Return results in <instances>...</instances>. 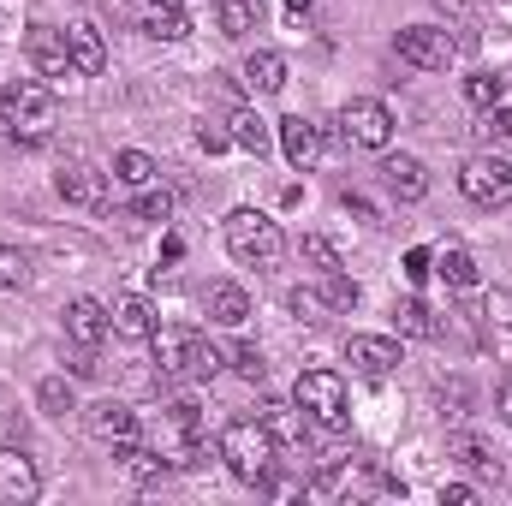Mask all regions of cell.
Wrapping results in <instances>:
<instances>
[{"label": "cell", "mask_w": 512, "mask_h": 506, "mask_svg": "<svg viewBox=\"0 0 512 506\" xmlns=\"http://www.w3.org/2000/svg\"><path fill=\"white\" fill-rule=\"evenodd\" d=\"M54 120H60V114H54V90H48V84L18 78V84L0 90V137H6V143L36 149V143L54 137Z\"/></svg>", "instance_id": "1"}, {"label": "cell", "mask_w": 512, "mask_h": 506, "mask_svg": "<svg viewBox=\"0 0 512 506\" xmlns=\"http://www.w3.org/2000/svg\"><path fill=\"white\" fill-rule=\"evenodd\" d=\"M274 435L262 429V417H239V423H227L221 429V459H227V471L239 477V483H262L268 471H274Z\"/></svg>", "instance_id": "2"}, {"label": "cell", "mask_w": 512, "mask_h": 506, "mask_svg": "<svg viewBox=\"0 0 512 506\" xmlns=\"http://www.w3.org/2000/svg\"><path fill=\"white\" fill-rule=\"evenodd\" d=\"M292 399H298V411H304L316 429H328V435H340V429L352 423L346 381L334 376V370H304V376H298V387H292Z\"/></svg>", "instance_id": "3"}, {"label": "cell", "mask_w": 512, "mask_h": 506, "mask_svg": "<svg viewBox=\"0 0 512 506\" xmlns=\"http://www.w3.org/2000/svg\"><path fill=\"white\" fill-rule=\"evenodd\" d=\"M227 251L239 256L245 268H274L286 239H280V221H268L262 209H233L227 215Z\"/></svg>", "instance_id": "4"}, {"label": "cell", "mask_w": 512, "mask_h": 506, "mask_svg": "<svg viewBox=\"0 0 512 506\" xmlns=\"http://www.w3.org/2000/svg\"><path fill=\"white\" fill-rule=\"evenodd\" d=\"M459 191L477 203V209H507L512 203V161L507 155H471L459 167Z\"/></svg>", "instance_id": "5"}, {"label": "cell", "mask_w": 512, "mask_h": 506, "mask_svg": "<svg viewBox=\"0 0 512 506\" xmlns=\"http://www.w3.org/2000/svg\"><path fill=\"white\" fill-rule=\"evenodd\" d=\"M393 48H399V60H405V66H417V72H447V66H453V54H459V42H453L441 24H405Z\"/></svg>", "instance_id": "6"}, {"label": "cell", "mask_w": 512, "mask_h": 506, "mask_svg": "<svg viewBox=\"0 0 512 506\" xmlns=\"http://www.w3.org/2000/svg\"><path fill=\"white\" fill-rule=\"evenodd\" d=\"M149 346H155V376L161 381H197L203 334H191V328H155Z\"/></svg>", "instance_id": "7"}, {"label": "cell", "mask_w": 512, "mask_h": 506, "mask_svg": "<svg viewBox=\"0 0 512 506\" xmlns=\"http://www.w3.org/2000/svg\"><path fill=\"white\" fill-rule=\"evenodd\" d=\"M340 137L358 143V149H387V143H393V114H387V102H370V96L346 102V108H340Z\"/></svg>", "instance_id": "8"}, {"label": "cell", "mask_w": 512, "mask_h": 506, "mask_svg": "<svg viewBox=\"0 0 512 506\" xmlns=\"http://www.w3.org/2000/svg\"><path fill=\"white\" fill-rule=\"evenodd\" d=\"M24 54H30V66H36L42 78H78L72 42H66V30H54V24H36V30L24 36Z\"/></svg>", "instance_id": "9"}, {"label": "cell", "mask_w": 512, "mask_h": 506, "mask_svg": "<svg viewBox=\"0 0 512 506\" xmlns=\"http://www.w3.org/2000/svg\"><path fill=\"white\" fill-rule=\"evenodd\" d=\"M274 137H280V155H286V167L310 173V167L322 161V126H310L304 114H286V120L274 126Z\"/></svg>", "instance_id": "10"}, {"label": "cell", "mask_w": 512, "mask_h": 506, "mask_svg": "<svg viewBox=\"0 0 512 506\" xmlns=\"http://www.w3.org/2000/svg\"><path fill=\"white\" fill-rule=\"evenodd\" d=\"M84 429L102 447H120V441H137V411L120 399H96V405H84Z\"/></svg>", "instance_id": "11"}, {"label": "cell", "mask_w": 512, "mask_h": 506, "mask_svg": "<svg viewBox=\"0 0 512 506\" xmlns=\"http://www.w3.org/2000/svg\"><path fill=\"white\" fill-rule=\"evenodd\" d=\"M346 364L358 370V376H370V381H382L399 370V346L393 340H382V334H352L346 340Z\"/></svg>", "instance_id": "12"}, {"label": "cell", "mask_w": 512, "mask_h": 506, "mask_svg": "<svg viewBox=\"0 0 512 506\" xmlns=\"http://www.w3.org/2000/svg\"><path fill=\"white\" fill-rule=\"evenodd\" d=\"M36 495H42L36 459H24L18 447H0V501H36Z\"/></svg>", "instance_id": "13"}, {"label": "cell", "mask_w": 512, "mask_h": 506, "mask_svg": "<svg viewBox=\"0 0 512 506\" xmlns=\"http://www.w3.org/2000/svg\"><path fill=\"white\" fill-rule=\"evenodd\" d=\"M54 191H60L66 203H78V209H102V203H108L102 173H96V167H84V161H66V167L54 173Z\"/></svg>", "instance_id": "14"}, {"label": "cell", "mask_w": 512, "mask_h": 506, "mask_svg": "<svg viewBox=\"0 0 512 506\" xmlns=\"http://www.w3.org/2000/svg\"><path fill=\"white\" fill-rule=\"evenodd\" d=\"M108 328H114V316H108V304H96V298H72L66 304V334L78 340V346H102L108 340Z\"/></svg>", "instance_id": "15"}, {"label": "cell", "mask_w": 512, "mask_h": 506, "mask_svg": "<svg viewBox=\"0 0 512 506\" xmlns=\"http://www.w3.org/2000/svg\"><path fill=\"white\" fill-rule=\"evenodd\" d=\"M256 417H262V429L274 435V447H304V441H310V417L298 411V399H292V405H286V399H268Z\"/></svg>", "instance_id": "16"}, {"label": "cell", "mask_w": 512, "mask_h": 506, "mask_svg": "<svg viewBox=\"0 0 512 506\" xmlns=\"http://www.w3.org/2000/svg\"><path fill=\"white\" fill-rule=\"evenodd\" d=\"M382 179H387V191H393L399 203H423V197H429V167H423L417 155H387Z\"/></svg>", "instance_id": "17"}, {"label": "cell", "mask_w": 512, "mask_h": 506, "mask_svg": "<svg viewBox=\"0 0 512 506\" xmlns=\"http://www.w3.org/2000/svg\"><path fill=\"white\" fill-rule=\"evenodd\" d=\"M66 42H72V66H78V78H102V72H108V42H102L96 24H72Z\"/></svg>", "instance_id": "18"}, {"label": "cell", "mask_w": 512, "mask_h": 506, "mask_svg": "<svg viewBox=\"0 0 512 506\" xmlns=\"http://www.w3.org/2000/svg\"><path fill=\"white\" fill-rule=\"evenodd\" d=\"M203 310H209V322H221V328H245V316H251V298H245V286H233V280H215V286L203 292Z\"/></svg>", "instance_id": "19"}, {"label": "cell", "mask_w": 512, "mask_h": 506, "mask_svg": "<svg viewBox=\"0 0 512 506\" xmlns=\"http://www.w3.org/2000/svg\"><path fill=\"white\" fill-rule=\"evenodd\" d=\"M393 328H399L405 340H441V322H435V310H429L423 298H399V304H393Z\"/></svg>", "instance_id": "20"}, {"label": "cell", "mask_w": 512, "mask_h": 506, "mask_svg": "<svg viewBox=\"0 0 512 506\" xmlns=\"http://www.w3.org/2000/svg\"><path fill=\"white\" fill-rule=\"evenodd\" d=\"M245 84H251L256 96H280L286 90V60L274 48H256L251 60H245Z\"/></svg>", "instance_id": "21"}, {"label": "cell", "mask_w": 512, "mask_h": 506, "mask_svg": "<svg viewBox=\"0 0 512 506\" xmlns=\"http://www.w3.org/2000/svg\"><path fill=\"white\" fill-rule=\"evenodd\" d=\"M108 316H114V334H126V340H149V334H155V310H149V298H137V292H126Z\"/></svg>", "instance_id": "22"}, {"label": "cell", "mask_w": 512, "mask_h": 506, "mask_svg": "<svg viewBox=\"0 0 512 506\" xmlns=\"http://www.w3.org/2000/svg\"><path fill=\"white\" fill-rule=\"evenodd\" d=\"M215 6V24H221V36H251L256 18H262V0H209Z\"/></svg>", "instance_id": "23"}, {"label": "cell", "mask_w": 512, "mask_h": 506, "mask_svg": "<svg viewBox=\"0 0 512 506\" xmlns=\"http://www.w3.org/2000/svg\"><path fill=\"white\" fill-rule=\"evenodd\" d=\"M447 459H459L465 471H477V477H495V483H501V465H495L489 441H477V435H453V441H447Z\"/></svg>", "instance_id": "24"}, {"label": "cell", "mask_w": 512, "mask_h": 506, "mask_svg": "<svg viewBox=\"0 0 512 506\" xmlns=\"http://www.w3.org/2000/svg\"><path fill=\"white\" fill-rule=\"evenodd\" d=\"M435 274H441L453 292H471V286H477V256L459 251V245H447V251H435Z\"/></svg>", "instance_id": "25"}, {"label": "cell", "mask_w": 512, "mask_h": 506, "mask_svg": "<svg viewBox=\"0 0 512 506\" xmlns=\"http://www.w3.org/2000/svg\"><path fill=\"white\" fill-rule=\"evenodd\" d=\"M120 459H126V471L137 477V483H161L167 477V453H155V447H137V441H120Z\"/></svg>", "instance_id": "26"}, {"label": "cell", "mask_w": 512, "mask_h": 506, "mask_svg": "<svg viewBox=\"0 0 512 506\" xmlns=\"http://www.w3.org/2000/svg\"><path fill=\"white\" fill-rule=\"evenodd\" d=\"M143 36H155V42H185V36H191L185 6H149V12H143Z\"/></svg>", "instance_id": "27"}, {"label": "cell", "mask_w": 512, "mask_h": 506, "mask_svg": "<svg viewBox=\"0 0 512 506\" xmlns=\"http://www.w3.org/2000/svg\"><path fill=\"white\" fill-rule=\"evenodd\" d=\"M227 126H233L227 137H233L239 149H251V155H268V143H274V126H268V120H256L251 108H239V114H233Z\"/></svg>", "instance_id": "28"}, {"label": "cell", "mask_w": 512, "mask_h": 506, "mask_svg": "<svg viewBox=\"0 0 512 506\" xmlns=\"http://www.w3.org/2000/svg\"><path fill=\"white\" fill-rule=\"evenodd\" d=\"M465 102L471 108H501L507 102V78L501 72H471L465 78Z\"/></svg>", "instance_id": "29"}, {"label": "cell", "mask_w": 512, "mask_h": 506, "mask_svg": "<svg viewBox=\"0 0 512 506\" xmlns=\"http://www.w3.org/2000/svg\"><path fill=\"white\" fill-rule=\"evenodd\" d=\"M114 179L143 191V185H155V161H149L143 149H120V155H114Z\"/></svg>", "instance_id": "30"}, {"label": "cell", "mask_w": 512, "mask_h": 506, "mask_svg": "<svg viewBox=\"0 0 512 506\" xmlns=\"http://www.w3.org/2000/svg\"><path fill=\"white\" fill-rule=\"evenodd\" d=\"M36 405H42L48 417H66V411H78V393H72L66 376H48L42 387H36Z\"/></svg>", "instance_id": "31"}, {"label": "cell", "mask_w": 512, "mask_h": 506, "mask_svg": "<svg viewBox=\"0 0 512 506\" xmlns=\"http://www.w3.org/2000/svg\"><path fill=\"white\" fill-rule=\"evenodd\" d=\"M24 280H30V262H24V251L0 245V292H18Z\"/></svg>", "instance_id": "32"}, {"label": "cell", "mask_w": 512, "mask_h": 506, "mask_svg": "<svg viewBox=\"0 0 512 506\" xmlns=\"http://www.w3.org/2000/svg\"><path fill=\"white\" fill-rule=\"evenodd\" d=\"M292 316H304V322H328V298L322 292H310V286H292Z\"/></svg>", "instance_id": "33"}, {"label": "cell", "mask_w": 512, "mask_h": 506, "mask_svg": "<svg viewBox=\"0 0 512 506\" xmlns=\"http://www.w3.org/2000/svg\"><path fill=\"white\" fill-rule=\"evenodd\" d=\"M477 137H483V143H507V137H512V108H507V102H501V108H483Z\"/></svg>", "instance_id": "34"}, {"label": "cell", "mask_w": 512, "mask_h": 506, "mask_svg": "<svg viewBox=\"0 0 512 506\" xmlns=\"http://www.w3.org/2000/svg\"><path fill=\"white\" fill-rule=\"evenodd\" d=\"M304 256H310V262H316L322 274H340V251H334V245H328L322 233H304Z\"/></svg>", "instance_id": "35"}, {"label": "cell", "mask_w": 512, "mask_h": 506, "mask_svg": "<svg viewBox=\"0 0 512 506\" xmlns=\"http://www.w3.org/2000/svg\"><path fill=\"white\" fill-rule=\"evenodd\" d=\"M322 298H328V310H358V286L346 274H328V292Z\"/></svg>", "instance_id": "36"}, {"label": "cell", "mask_w": 512, "mask_h": 506, "mask_svg": "<svg viewBox=\"0 0 512 506\" xmlns=\"http://www.w3.org/2000/svg\"><path fill=\"white\" fill-rule=\"evenodd\" d=\"M233 370H239L245 381H262V376H268V358H262V352H256L251 340H245V346L233 352Z\"/></svg>", "instance_id": "37"}, {"label": "cell", "mask_w": 512, "mask_h": 506, "mask_svg": "<svg viewBox=\"0 0 512 506\" xmlns=\"http://www.w3.org/2000/svg\"><path fill=\"white\" fill-rule=\"evenodd\" d=\"M465 405H471V387H465V381L441 387V417H453V423H459V417H465Z\"/></svg>", "instance_id": "38"}, {"label": "cell", "mask_w": 512, "mask_h": 506, "mask_svg": "<svg viewBox=\"0 0 512 506\" xmlns=\"http://www.w3.org/2000/svg\"><path fill=\"white\" fill-rule=\"evenodd\" d=\"M137 215H143V221H173V197H167V191H143Z\"/></svg>", "instance_id": "39"}, {"label": "cell", "mask_w": 512, "mask_h": 506, "mask_svg": "<svg viewBox=\"0 0 512 506\" xmlns=\"http://www.w3.org/2000/svg\"><path fill=\"white\" fill-rule=\"evenodd\" d=\"M405 274H411V280L423 286V280L435 274V251H423V245H417V251H405Z\"/></svg>", "instance_id": "40"}, {"label": "cell", "mask_w": 512, "mask_h": 506, "mask_svg": "<svg viewBox=\"0 0 512 506\" xmlns=\"http://www.w3.org/2000/svg\"><path fill=\"white\" fill-rule=\"evenodd\" d=\"M346 209H352L358 221H370V227H382V209H376L370 197H358V191H346Z\"/></svg>", "instance_id": "41"}, {"label": "cell", "mask_w": 512, "mask_h": 506, "mask_svg": "<svg viewBox=\"0 0 512 506\" xmlns=\"http://www.w3.org/2000/svg\"><path fill=\"white\" fill-rule=\"evenodd\" d=\"M215 376H221V352L203 340V352H197V381H215Z\"/></svg>", "instance_id": "42"}, {"label": "cell", "mask_w": 512, "mask_h": 506, "mask_svg": "<svg viewBox=\"0 0 512 506\" xmlns=\"http://www.w3.org/2000/svg\"><path fill=\"white\" fill-rule=\"evenodd\" d=\"M471 501H477L471 483H441V506H471Z\"/></svg>", "instance_id": "43"}, {"label": "cell", "mask_w": 512, "mask_h": 506, "mask_svg": "<svg viewBox=\"0 0 512 506\" xmlns=\"http://www.w3.org/2000/svg\"><path fill=\"white\" fill-rule=\"evenodd\" d=\"M489 316H495L501 328H512V292H495V298H489Z\"/></svg>", "instance_id": "44"}, {"label": "cell", "mask_w": 512, "mask_h": 506, "mask_svg": "<svg viewBox=\"0 0 512 506\" xmlns=\"http://www.w3.org/2000/svg\"><path fill=\"white\" fill-rule=\"evenodd\" d=\"M197 143H203V149H209V155H221V149H227V143H233V137H227V131H215V126H203V131H197Z\"/></svg>", "instance_id": "45"}, {"label": "cell", "mask_w": 512, "mask_h": 506, "mask_svg": "<svg viewBox=\"0 0 512 506\" xmlns=\"http://www.w3.org/2000/svg\"><path fill=\"white\" fill-rule=\"evenodd\" d=\"M501 423H507V429H512V376L501 381Z\"/></svg>", "instance_id": "46"}, {"label": "cell", "mask_w": 512, "mask_h": 506, "mask_svg": "<svg viewBox=\"0 0 512 506\" xmlns=\"http://www.w3.org/2000/svg\"><path fill=\"white\" fill-rule=\"evenodd\" d=\"M435 6H441V12H453V18H459V12H465V6H471V0H435Z\"/></svg>", "instance_id": "47"}, {"label": "cell", "mask_w": 512, "mask_h": 506, "mask_svg": "<svg viewBox=\"0 0 512 506\" xmlns=\"http://www.w3.org/2000/svg\"><path fill=\"white\" fill-rule=\"evenodd\" d=\"M286 6H292V18H304V12H310V0H286Z\"/></svg>", "instance_id": "48"}, {"label": "cell", "mask_w": 512, "mask_h": 506, "mask_svg": "<svg viewBox=\"0 0 512 506\" xmlns=\"http://www.w3.org/2000/svg\"><path fill=\"white\" fill-rule=\"evenodd\" d=\"M155 6H185V0H155Z\"/></svg>", "instance_id": "49"}]
</instances>
